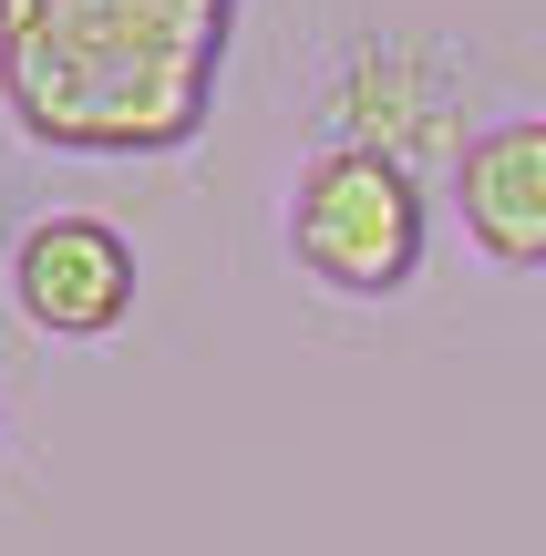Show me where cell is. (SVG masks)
<instances>
[{"instance_id":"6da1fadb","label":"cell","mask_w":546,"mask_h":556,"mask_svg":"<svg viewBox=\"0 0 546 556\" xmlns=\"http://www.w3.org/2000/svg\"><path fill=\"white\" fill-rule=\"evenodd\" d=\"M238 0H0V114L41 155L144 165L217 114Z\"/></svg>"},{"instance_id":"7a4b0ae2","label":"cell","mask_w":546,"mask_h":556,"mask_svg":"<svg viewBox=\"0 0 546 556\" xmlns=\"http://www.w3.org/2000/svg\"><path fill=\"white\" fill-rule=\"evenodd\" d=\"M279 238L300 278H320L330 299H403L423 278V176L371 144H320V155L289 176V206H279Z\"/></svg>"},{"instance_id":"3957f363","label":"cell","mask_w":546,"mask_h":556,"mask_svg":"<svg viewBox=\"0 0 546 556\" xmlns=\"http://www.w3.org/2000/svg\"><path fill=\"white\" fill-rule=\"evenodd\" d=\"M0 278H11L21 330H41V340H114L135 319V238L114 217H82V206L31 217L11 238Z\"/></svg>"},{"instance_id":"277c9868","label":"cell","mask_w":546,"mask_h":556,"mask_svg":"<svg viewBox=\"0 0 546 556\" xmlns=\"http://www.w3.org/2000/svg\"><path fill=\"white\" fill-rule=\"evenodd\" d=\"M330 144H371L392 165H423L433 144L465 155V135H454V62L423 52V41H361L330 73Z\"/></svg>"},{"instance_id":"5b68a950","label":"cell","mask_w":546,"mask_h":556,"mask_svg":"<svg viewBox=\"0 0 546 556\" xmlns=\"http://www.w3.org/2000/svg\"><path fill=\"white\" fill-rule=\"evenodd\" d=\"M454 217L495 268L546 278V114H495L454 155Z\"/></svg>"}]
</instances>
